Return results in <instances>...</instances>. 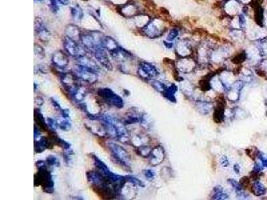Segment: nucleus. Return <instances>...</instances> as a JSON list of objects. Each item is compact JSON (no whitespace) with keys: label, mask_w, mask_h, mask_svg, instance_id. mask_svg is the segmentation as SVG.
<instances>
[{"label":"nucleus","mask_w":267,"mask_h":200,"mask_svg":"<svg viewBox=\"0 0 267 200\" xmlns=\"http://www.w3.org/2000/svg\"><path fill=\"white\" fill-rule=\"evenodd\" d=\"M51 61L53 65L57 69H61L63 72L69 64V59L65 52L63 51H57L52 55Z\"/></svg>","instance_id":"9b49d317"},{"label":"nucleus","mask_w":267,"mask_h":200,"mask_svg":"<svg viewBox=\"0 0 267 200\" xmlns=\"http://www.w3.org/2000/svg\"><path fill=\"white\" fill-rule=\"evenodd\" d=\"M88 91L85 87L81 85L69 97L75 103L79 104L83 102L85 100L86 97L88 95Z\"/></svg>","instance_id":"6ab92c4d"},{"label":"nucleus","mask_w":267,"mask_h":200,"mask_svg":"<svg viewBox=\"0 0 267 200\" xmlns=\"http://www.w3.org/2000/svg\"><path fill=\"white\" fill-rule=\"evenodd\" d=\"M252 189H253L254 193L256 194L257 196H260L261 194L265 193V188H264V186H263V185L259 183L255 184L253 185V187H252Z\"/></svg>","instance_id":"cd10ccee"},{"label":"nucleus","mask_w":267,"mask_h":200,"mask_svg":"<svg viewBox=\"0 0 267 200\" xmlns=\"http://www.w3.org/2000/svg\"><path fill=\"white\" fill-rule=\"evenodd\" d=\"M46 163L49 167H58L60 166V161L56 156L50 155L46 158Z\"/></svg>","instance_id":"a878e982"},{"label":"nucleus","mask_w":267,"mask_h":200,"mask_svg":"<svg viewBox=\"0 0 267 200\" xmlns=\"http://www.w3.org/2000/svg\"><path fill=\"white\" fill-rule=\"evenodd\" d=\"M57 122H58V127L62 131L67 132L71 129L72 123L70 120L63 118L62 120L57 121Z\"/></svg>","instance_id":"b1692460"},{"label":"nucleus","mask_w":267,"mask_h":200,"mask_svg":"<svg viewBox=\"0 0 267 200\" xmlns=\"http://www.w3.org/2000/svg\"><path fill=\"white\" fill-rule=\"evenodd\" d=\"M34 29L35 32L38 36V38L41 40L42 42H48L49 38L50 37V33L45 26L43 24V23L37 19V20H35L34 23Z\"/></svg>","instance_id":"f8f14e48"},{"label":"nucleus","mask_w":267,"mask_h":200,"mask_svg":"<svg viewBox=\"0 0 267 200\" xmlns=\"http://www.w3.org/2000/svg\"><path fill=\"white\" fill-rule=\"evenodd\" d=\"M42 137L41 132H40V128L37 127L36 124H34V140H38Z\"/></svg>","instance_id":"72a5a7b5"},{"label":"nucleus","mask_w":267,"mask_h":200,"mask_svg":"<svg viewBox=\"0 0 267 200\" xmlns=\"http://www.w3.org/2000/svg\"><path fill=\"white\" fill-rule=\"evenodd\" d=\"M108 147L114 160L124 169L130 170L131 159L127 151L119 144L114 142H109Z\"/></svg>","instance_id":"20e7f679"},{"label":"nucleus","mask_w":267,"mask_h":200,"mask_svg":"<svg viewBox=\"0 0 267 200\" xmlns=\"http://www.w3.org/2000/svg\"><path fill=\"white\" fill-rule=\"evenodd\" d=\"M209 79H204L201 80L199 82V84L200 86V88L202 91H208L210 89V83H209Z\"/></svg>","instance_id":"7c9ffc66"},{"label":"nucleus","mask_w":267,"mask_h":200,"mask_svg":"<svg viewBox=\"0 0 267 200\" xmlns=\"http://www.w3.org/2000/svg\"><path fill=\"white\" fill-rule=\"evenodd\" d=\"M163 150L160 147H156L154 149L151 151L150 154V164L153 166H156L160 163L162 161V156H163Z\"/></svg>","instance_id":"aec40b11"},{"label":"nucleus","mask_w":267,"mask_h":200,"mask_svg":"<svg viewBox=\"0 0 267 200\" xmlns=\"http://www.w3.org/2000/svg\"><path fill=\"white\" fill-rule=\"evenodd\" d=\"M93 54H94L95 58L96 59L98 62L101 65H102L103 68L107 69V70H112L113 66L105 48L104 47L98 48L93 51Z\"/></svg>","instance_id":"9d476101"},{"label":"nucleus","mask_w":267,"mask_h":200,"mask_svg":"<svg viewBox=\"0 0 267 200\" xmlns=\"http://www.w3.org/2000/svg\"><path fill=\"white\" fill-rule=\"evenodd\" d=\"M110 55L111 56L112 58L117 62H124V61L129 59L130 57L131 56V54L128 51L120 47L118 48L116 50L110 53Z\"/></svg>","instance_id":"f3484780"},{"label":"nucleus","mask_w":267,"mask_h":200,"mask_svg":"<svg viewBox=\"0 0 267 200\" xmlns=\"http://www.w3.org/2000/svg\"><path fill=\"white\" fill-rule=\"evenodd\" d=\"M97 95L102 102L117 109L124 108V102L120 95L108 88H100L97 90Z\"/></svg>","instance_id":"423d86ee"},{"label":"nucleus","mask_w":267,"mask_h":200,"mask_svg":"<svg viewBox=\"0 0 267 200\" xmlns=\"http://www.w3.org/2000/svg\"><path fill=\"white\" fill-rule=\"evenodd\" d=\"M86 178L95 193L104 199L121 198L123 188L128 183L126 176L112 172L102 174L97 170L87 172Z\"/></svg>","instance_id":"f257e3e1"},{"label":"nucleus","mask_w":267,"mask_h":200,"mask_svg":"<svg viewBox=\"0 0 267 200\" xmlns=\"http://www.w3.org/2000/svg\"><path fill=\"white\" fill-rule=\"evenodd\" d=\"M245 57H246L245 54L241 53L239 55H237L236 56H235V57H234V59L232 61H233V62L235 63V64H239V63H242L245 60Z\"/></svg>","instance_id":"2f4dec72"},{"label":"nucleus","mask_w":267,"mask_h":200,"mask_svg":"<svg viewBox=\"0 0 267 200\" xmlns=\"http://www.w3.org/2000/svg\"><path fill=\"white\" fill-rule=\"evenodd\" d=\"M57 1L63 5H68L69 4V0H57Z\"/></svg>","instance_id":"ea45409f"},{"label":"nucleus","mask_w":267,"mask_h":200,"mask_svg":"<svg viewBox=\"0 0 267 200\" xmlns=\"http://www.w3.org/2000/svg\"><path fill=\"white\" fill-rule=\"evenodd\" d=\"M104 35L100 31H89L82 33L80 37V43L86 50L93 53L95 49L103 47V39Z\"/></svg>","instance_id":"39448f33"},{"label":"nucleus","mask_w":267,"mask_h":200,"mask_svg":"<svg viewBox=\"0 0 267 200\" xmlns=\"http://www.w3.org/2000/svg\"><path fill=\"white\" fill-rule=\"evenodd\" d=\"M60 79L63 89L68 93L69 96H70L81 86L80 80L73 72H60Z\"/></svg>","instance_id":"6e6552de"},{"label":"nucleus","mask_w":267,"mask_h":200,"mask_svg":"<svg viewBox=\"0 0 267 200\" xmlns=\"http://www.w3.org/2000/svg\"><path fill=\"white\" fill-rule=\"evenodd\" d=\"M49 1L50 2V8L52 12L57 13V11L59 10V8L58 6L57 5L56 0H49Z\"/></svg>","instance_id":"f704fd0d"},{"label":"nucleus","mask_w":267,"mask_h":200,"mask_svg":"<svg viewBox=\"0 0 267 200\" xmlns=\"http://www.w3.org/2000/svg\"><path fill=\"white\" fill-rule=\"evenodd\" d=\"M48 166L37 168V172L34 175V186H41L43 192L51 194L54 192V181Z\"/></svg>","instance_id":"7ed1b4c3"},{"label":"nucleus","mask_w":267,"mask_h":200,"mask_svg":"<svg viewBox=\"0 0 267 200\" xmlns=\"http://www.w3.org/2000/svg\"><path fill=\"white\" fill-rule=\"evenodd\" d=\"M144 173V175H146V178H148V179H151V178H154V173L152 170H145Z\"/></svg>","instance_id":"4c0bfd02"},{"label":"nucleus","mask_w":267,"mask_h":200,"mask_svg":"<svg viewBox=\"0 0 267 200\" xmlns=\"http://www.w3.org/2000/svg\"><path fill=\"white\" fill-rule=\"evenodd\" d=\"M224 98L222 97L219 98V100L217 101V105L214 108V112L213 114L214 121L216 123H221L224 115V106H225Z\"/></svg>","instance_id":"4468645a"},{"label":"nucleus","mask_w":267,"mask_h":200,"mask_svg":"<svg viewBox=\"0 0 267 200\" xmlns=\"http://www.w3.org/2000/svg\"><path fill=\"white\" fill-rule=\"evenodd\" d=\"M50 101H51V105H52V106H53V108L56 110V111H57V112H60L61 111H62V109H63L62 107H61V106H60V104L57 102V101L55 100V99H54L53 97H51L50 98Z\"/></svg>","instance_id":"473e14b6"},{"label":"nucleus","mask_w":267,"mask_h":200,"mask_svg":"<svg viewBox=\"0 0 267 200\" xmlns=\"http://www.w3.org/2000/svg\"><path fill=\"white\" fill-rule=\"evenodd\" d=\"M99 120L102 123L108 133V137H112L121 143H126L130 140L128 132L125 125L116 117L110 114L99 115Z\"/></svg>","instance_id":"f03ea898"},{"label":"nucleus","mask_w":267,"mask_h":200,"mask_svg":"<svg viewBox=\"0 0 267 200\" xmlns=\"http://www.w3.org/2000/svg\"><path fill=\"white\" fill-rule=\"evenodd\" d=\"M74 155V152L72 149H69L68 150H63V159L66 162V164L69 165L71 163V161L72 160V157H73Z\"/></svg>","instance_id":"bb28decb"},{"label":"nucleus","mask_w":267,"mask_h":200,"mask_svg":"<svg viewBox=\"0 0 267 200\" xmlns=\"http://www.w3.org/2000/svg\"><path fill=\"white\" fill-rule=\"evenodd\" d=\"M61 116L63 119H68L70 120V115H69V110L68 109H62L60 112Z\"/></svg>","instance_id":"c9c22d12"},{"label":"nucleus","mask_w":267,"mask_h":200,"mask_svg":"<svg viewBox=\"0 0 267 200\" xmlns=\"http://www.w3.org/2000/svg\"><path fill=\"white\" fill-rule=\"evenodd\" d=\"M54 145L50 138L42 137L38 140H34V151L36 153H40L46 149H51Z\"/></svg>","instance_id":"ddd939ff"},{"label":"nucleus","mask_w":267,"mask_h":200,"mask_svg":"<svg viewBox=\"0 0 267 200\" xmlns=\"http://www.w3.org/2000/svg\"><path fill=\"white\" fill-rule=\"evenodd\" d=\"M249 179L247 177H244L241 179H240V184L243 187H247L249 184Z\"/></svg>","instance_id":"58836bf2"},{"label":"nucleus","mask_w":267,"mask_h":200,"mask_svg":"<svg viewBox=\"0 0 267 200\" xmlns=\"http://www.w3.org/2000/svg\"><path fill=\"white\" fill-rule=\"evenodd\" d=\"M34 116L35 124L37 125V126L40 129H42L43 131H49V126L48 125V123L45 121L43 114H42L41 110L39 108H35Z\"/></svg>","instance_id":"dca6fc26"},{"label":"nucleus","mask_w":267,"mask_h":200,"mask_svg":"<svg viewBox=\"0 0 267 200\" xmlns=\"http://www.w3.org/2000/svg\"><path fill=\"white\" fill-rule=\"evenodd\" d=\"M34 103L35 105H36L37 106H42L44 103V101L41 97H36L34 100Z\"/></svg>","instance_id":"e433bc0d"},{"label":"nucleus","mask_w":267,"mask_h":200,"mask_svg":"<svg viewBox=\"0 0 267 200\" xmlns=\"http://www.w3.org/2000/svg\"><path fill=\"white\" fill-rule=\"evenodd\" d=\"M47 123L48 125L49 126V127L51 129L54 130V131H56V130L58 128V122L54 119L51 118V117H48L47 118Z\"/></svg>","instance_id":"c85d7f7f"},{"label":"nucleus","mask_w":267,"mask_h":200,"mask_svg":"<svg viewBox=\"0 0 267 200\" xmlns=\"http://www.w3.org/2000/svg\"><path fill=\"white\" fill-rule=\"evenodd\" d=\"M73 73L80 80L89 84H94L98 80V71L88 67L77 64L74 66Z\"/></svg>","instance_id":"0eeeda50"},{"label":"nucleus","mask_w":267,"mask_h":200,"mask_svg":"<svg viewBox=\"0 0 267 200\" xmlns=\"http://www.w3.org/2000/svg\"><path fill=\"white\" fill-rule=\"evenodd\" d=\"M103 47L110 53L119 48L118 42L110 36H105L103 39Z\"/></svg>","instance_id":"4be33fe9"},{"label":"nucleus","mask_w":267,"mask_h":200,"mask_svg":"<svg viewBox=\"0 0 267 200\" xmlns=\"http://www.w3.org/2000/svg\"><path fill=\"white\" fill-rule=\"evenodd\" d=\"M37 1H42V0H37Z\"/></svg>","instance_id":"79ce46f5"},{"label":"nucleus","mask_w":267,"mask_h":200,"mask_svg":"<svg viewBox=\"0 0 267 200\" xmlns=\"http://www.w3.org/2000/svg\"><path fill=\"white\" fill-rule=\"evenodd\" d=\"M71 14L75 20H80L83 17L82 10L78 6L71 8Z\"/></svg>","instance_id":"393cba45"},{"label":"nucleus","mask_w":267,"mask_h":200,"mask_svg":"<svg viewBox=\"0 0 267 200\" xmlns=\"http://www.w3.org/2000/svg\"><path fill=\"white\" fill-rule=\"evenodd\" d=\"M63 47L69 56L76 59L86 55V50L81 43L66 36L63 39Z\"/></svg>","instance_id":"1a4fd4ad"},{"label":"nucleus","mask_w":267,"mask_h":200,"mask_svg":"<svg viewBox=\"0 0 267 200\" xmlns=\"http://www.w3.org/2000/svg\"><path fill=\"white\" fill-rule=\"evenodd\" d=\"M78 62V64L82 65H84L86 67H88V68H90L95 69L98 71H100V67L98 65V64L95 63L94 60H92V59L89 58V57H87L86 55L84 56L83 57H81L80 58H78L76 59Z\"/></svg>","instance_id":"412c9836"},{"label":"nucleus","mask_w":267,"mask_h":200,"mask_svg":"<svg viewBox=\"0 0 267 200\" xmlns=\"http://www.w3.org/2000/svg\"><path fill=\"white\" fill-rule=\"evenodd\" d=\"M138 74L144 79H149L156 75V70L149 63H141L138 69Z\"/></svg>","instance_id":"2eb2a0df"},{"label":"nucleus","mask_w":267,"mask_h":200,"mask_svg":"<svg viewBox=\"0 0 267 200\" xmlns=\"http://www.w3.org/2000/svg\"><path fill=\"white\" fill-rule=\"evenodd\" d=\"M140 118L141 117H138L137 115H135L132 114H128L125 118L124 119L122 122L125 126L131 125V124L138 123L139 121H140Z\"/></svg>","instance_id":"5701e85b"},{"label":"nucleus","mask_w":267,"mask_h":200,"mask_svg":"<svg viewBox=\"0 0 267 200\" xmlns=\"http://www.w3.org/2000/svg\"><path fill=\"white\" fill-rule=\"evenodd\" d=\"M66 37L72 39L76 42H80V37L82 32L78 26L74 24H69L66 29Z\"/></svg>","instance_id":"a211bd4d"},{"label":"nucleus","mask_w":267,"mask_h":200,"mask_svg":"<svg viewBox=\"0 0 267 200\" xmlns=\"http://www.w3.org/2000/svg\"><path fill=\"white\" fill-rule=\"evenodd\" d=\"M34 54L35 56L37 55V57H40V58H42L45 56L43 49L40 45L37 44H34Z\"/></svg>","instance_id":"c756f323"},{"label":"nucleus","mask_w":267,"mask_h":200,"mask_svg":"<svg viewBox=\"0 0 267 200\" xmlns=\"http://www.w3.org/2000/svg\"><path fill=\"white\" fill-rule=\"evenodd\" d=\"M36 87H37V85L36 84V83H34V91H36Z\"/></svg>","instance_id":"a19ab883"}]
</instances>
